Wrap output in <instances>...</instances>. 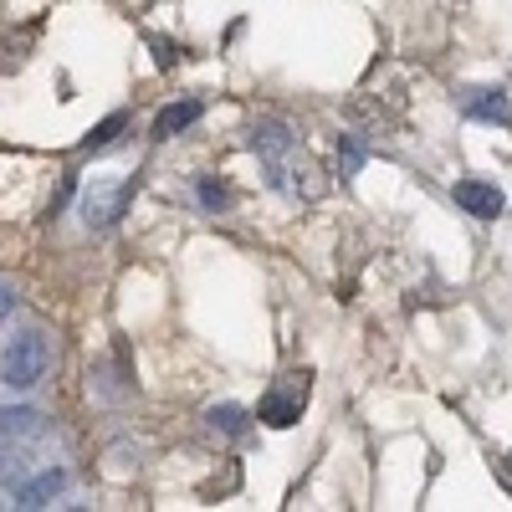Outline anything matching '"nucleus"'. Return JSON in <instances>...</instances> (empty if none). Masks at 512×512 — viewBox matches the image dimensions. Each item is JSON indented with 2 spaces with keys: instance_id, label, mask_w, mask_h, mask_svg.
Segmentation results:
<instances>
[{
  "instance_id": "obj_1",
  "label": "nucleus",
  "mask_w": 512,
  "mask_h": 512,
  "mask_svg": "<svg viewBox=\"0 0 512 512\" xmlns=\"http://www.w3.org/2000/svg\"><path fill=\"white\" fill-rule=\"evenodd\" d=\"M52 354H47V338L41 333H21L6 344V354H0V384L6 390H36L41 374H47Z\"/></svg>"
},
{
  "instance_id": "obj_2",
  "label": "nucleus",
  "mask_w": 512,
  "mask_h": 512,
  "mask_svg": "<svg viewBox=\"0 0 512 512\" xmlns=\"http://www.w3.org/2000/svg\"><path fill=\"white\" fill-rule=\"evenodd\" d=\"M251 149L262 154V164H267V185L272 190H292V159H297V134H287L282 123H256L251 128Z\"/></svg>"
},
{
  "instance_id": "obj_3",
  "label": "nucleus",
  "mask_w": 512,
  "mask_h": 512,
  "mask_svg": "<svg viewBox=\"0 0 512 512\" xmlns=\"http://www.w3.org/2000/svg\"><path fill=\"white\" fill-rule=\"evenodd\" d=\"M303 405H308V374H287V384H277V390L256 405V420L272 425V431H287V425H297Z\"/></svg>"
},
{
  "instance_id": "obj_4",
  "label": "nucleus",
  "mask_w": 512,
  "mask_h": 512,
  "mask_svg": "<svg viewBox=\"0 0 512 512\" xmlns=\"http://www.w3.org/2000/svg\"><path fill=\"white\" fill-rule=\"evenodd\" d=\"M451 195H456V205L466 210V216H477V221H502V210H507V200L492 180H456Z\"/></svg>"
},
{
  "instance_id": "obj_5",
  "label": "nucleus",
  "mask_w": 512,
  "mask_h": 512,
  "mask_svg": "<svg viewBox=\"0 0 512 512\" xmlns=\"http://www.w3.org/2000/svg\"><path fill=\"white\" fill-rule=\"evenodd\" d=\"M461 118H472V123H497V128H512V103L502 88H477L472 98L461 103Z\"/></svg>"
},
{
  "instance_id": "obj_6",
  "label": "nucleus",
  "mask_w": 512,
  "mask_h": 512,
  "mask_svg": "<svg viewBox=\"0 0 512 512\" xmlns=\"http://www.w3.org/2000/svg\"><path fill=\"white\" fill-rule=\"evenodd\" d=\"M128 195H134V185H118V190H93L88 200H82V221L88 226H113L123 216Z\"/></svg>"
},
{
  "instance_id": "obj_7",
  "label": "nucleus",
  "mask_w": 512,
  "mask_h": 512,
  "mask_svg": "<svg viewBox=\"0 0 512 512\" xmlns=\"http://www.w3.org/2000/svg\"><path fill=\"white\" fill-rule=\"evenodd\" d=\"M62 487H67V472H62V466H47L41 477H31L26 487H16V507H47Z\"/></svg>"
},
{
  "instance_id": "obj_8",
  "label": "nucleus",
  "mask_w": 512,
  "mask_h": 512,
  "mask_svg": "<svg viewBox=\"0 0 512 512\" xmlns=\"http://www.w3.org/2000/svg\"><path fill=\"white\" fill-rule=\"evenodd\" d=\"M200 118V103L195 98H185V103H169L159 118H154V139L164 144V139H175V134H185V128Z\"/></svg>"
},
{
  "instance_id": "obj_9",
  "label": "nucleus",
  "mask_w": 512,
  "mask_h": 512,
  "mask_svg": "<svg viewBox=\"0 0 512 512\" xmlns=\"http://www.w3.org/2000/svg\"><path fill=\"white\" fill-rule=\"evenodd\" d=\"M47 425H41V415L36 410H0V441H31V436H41Z\"/></svg>"
},
{
  "instance_id": "obj_10",
  "label": "nucleus",
  "mask_w": 512,
  "mask_h": 512,
  "mask_svg": "<svg viewBox=\"0 0 512 512\" xmlns=\"http://www.w3.org/2000/svg\"><path fill=\"white\" fill-rule=\"evenodd\" d=\"M210 425H216L221 436H246V425H251V415L241 410V405H210V415H205Z\"/></svg>"
},
{
  "instance_id": "obj_11",
  "label": "nucleus",
  "mask_w": 512,
  "mask_h": 512,
  "mask_svg": "<svg viewBox=\"0 0 512 512\" xmlns=\"http://www.w3.org/2000/svg\"><path fill=\"white\" fill-rule=\"evenodd\" d=\"M123 123H128L123 113H113V118H103V123L93 128V134H88V144H82V149H108V144H113V139L123 134Z\"/></svg>"
},
{
  "instance_id": "obj_12",
  "label": "nucleus",
  "mask_w": 512,
  "mask_h": 512,
  "mask_svg": "<svg viewBox=\"0 0 512 512\" xmlns=\"http://www.w3.org/2000/svg\"><path fill=\"white\" fill-rule=\"evenodd\" d=\"M338 154H344V175H354V169L364 164V154H369V149H364L354 134H338Z\"/></svg>"
},
{
  "instance_id": "obj_13",
  "label": "nucleus",
  "mask_w": 512,
  "mask_h": 512,
  "mask_svg": "<svg viewBox=\"0 0 512 512\" xmlns=\"http://www.w3.org/2000/svg\"><path fill=\"white\" fill-rule=\"evenodd\" d=\"M195 195H200V205H205V210H226V185H216L210 175L195 185Z\"/></svg>"
},
{
  "instance_id": "obj_14",
  "label": "nucleus",
  "mask_w": 512,
  "mask_h": 512,
  "mask_svg": "<svg viewBox=\"0 0 512 512\" xmlns=\"http://www.w3.org/2000/svg\"><path fill=\"white\" fill-rule=\"evenodd\" d=\"M11 308H16V297H11L6 287H0V318H11Z\"/></svg>"
}]
</instances>
